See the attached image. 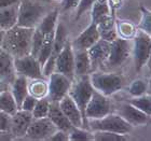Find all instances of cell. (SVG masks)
Here are the masks:
<instances>
[{"instance_id":"cell-31","label":"cell","mask_w":151,"mask_h":141,"mask_svg":"<svg viewBox=\"0 0 151 141\" xmlns=\"http://www.w3.org/2000/svg\"><path fill=\"white\" fill-rule=\"evenodd\" d=\"M50 102L47 97H42L37 99V102L35 104V108L32 111V117L34 119H40V117H45L49 113V108H50Z\"/></svg>"},{"instance_id":"cell-34","label":"cell","mask_w":151,"mask_h":141,"mask_svg":"<svg viewBox=\"0 0 151 141\" xmlns=\"http://www.w3.org/2000/svg\"><path fill=\"white\" fill-rule=\"evenodd\" d=\"M146 92H147V82L142 79L134 80L129 87V93L133 97H137V96L146 94Z\"/></svg>"},{"instance_id":"cell-3","label":"cell","mask_w":151,"mask_h":141,"mask_svg":"<svg viewBox=\"0 0 151 141\" xmlns=\"http://www.w3.org/2000/svg\"><path fill=\"white\" fill-rule=\"evenodd\" d=\"M47 13V10L44 6L32 2L30 0H21L16 25L27 28H36Z\"/></svg>"},{"instance_id":"cell-36","label":"cell","mask_w":151,"mask_h":141,"mask_svg":"<svg viewBox=\"0 0 151 141\" xmlns=\"http://www.w3.org/2000/svg\"><path fill=\"white\" fill-rule=\"evenodd\" d=\"M140 10H142V21H140V24L138 25V28L139 30H142V31H145L150 35V31H151L150 12H149V10H147L144 6H142Z\"/></svg>"},{"instance_id":"cell-39","label":"cell","mask_w":151,"mask_h":141,"mask_svg":"<svg viewBox=\"0 0 151 141\" xmlns=\"http://www.w3.org/2000/svg\"><path fill=\"white\" fill-rule=\"evenodd\" d=\"M11 115L6 112L0 111V132H10Z\"/></svg>"},{"instance_id":"cell-28","label":"cell","mask_w":151,"mask_h":141,"mask_svg":"<svg viewBox=\"0 0 151 141\" xmlns=\"http://www.w3.org/2000/svg\"><path fill=\"white\" fill-rule=\"evenodd\" d=\"M129 104H131L142 112H145L146 114L151 115V100L150 96H148V95L144 94L137 96V97H133L132 99L129 100Z\"/></svg>"},{"instance_id":"cell-16","label":"cell","mask_w":151,"mask_h":141,"mask_svg":"<svg viewBox=\"0 0 151 141\" xmlns=\"http://www.w3.org/2000/svg\"><path fill=\"white\" fill-rule=\"evenodd\" d=\"M99 39H101V36L96 27V24L91 22V24L76 38L75 41L71 43V47L73 51H86Z\"/></svg>"},{"instance_id":"cell-33","label":"cell","mask_w":151,"mask_h":141,"mask_svg":"<svg viewBox=\"0 0 151 141\" xmlns=\"http://www.w3.org/2000/svg\"><path fill=\"white\" fill-rule=\"evenodd\" d=\"M91 9H92V22L94 23L98 19H101V16L106 15V14H111L109 6H108V1L101 2V1H96L95 0Z\"/></svg>"},{"instance_id":"cell-11","label":"cell","mask_w":151,"mask_h":141,"mask_svg":"<svg viewBox=\"0 0 151 141\" xmlns=\"http://www.w3.org/2000/svg\"><path fill=\"white\" fill-rule=\"evenodd\" d=\"M14 69L16 74H21L27 79H43L42 67L38 59L30 54L23 57L14 58Z\"/></svg>"},{"instance_id":"cell-19","label":"cell","mask_w":151,"mask_h":141,"mask_svg":"<svg viewBox=\"0 0 151 141\" xmlns=\"http://www.w3.org/2000/svg\"><path fill=\"white\" fill-rule=\"evenodd\" d=\"M47 117L55 125V127L57 129H60V130L68 132L73 127L71 122H70L69 120H68V117L62 111L58 102H50Z\"/></svg>"},{"instance_id":"cell-5","label":"cell","mask_w":151,"mask_h":141,"mask_svg":"<svg viewBox=\"0 0 151 141\" xmlns=\"http://www.w3.org/2000/svg\"><path fill=\"white\" fill-rule=\"evenodd\" d=\"M88 77L93 88L105 96L116 94L122 87V79L116 73L93 72Z\"/></svg>"},{"instance_id":"cell-10","label":"cell","mask_w":151,"mask_h":141,"mask_svg":"<svg viewBox=\"0 0 151 141\" xmlns=\"http://www.w3.org/2000/svg\"><path fill=\"white\" fill-rule=\"evenodd\" d=\"M111 111V102L108 96L101 94L99 92H93L86 108H85V117L86 120L101 119Z\"/></svg>"},{"instance_id":"cell-7","label":"cell","mask_w":151,"mask_h":141,"mask_svg":"<svg viewBox=\"0 0 151 141\" xmlns=\"http://www.w3.org/2000/svg\"><path fill=\"white\" fill-rule=\"evenodd\" d=\"M132 52V44L127 39L118 37L110 42V50L107 60L104 64L108 68H119L125 63Z\"/></svg>"},{"instance_id":"cell-30","label":"cell","mask_w":151,"mask_h":141,"mask_svg":"<svg viewBox=\"0 0 151 141\" xmlns=\"http://www.w3.org/2000/svg\"><path fill=\"white\" fill-rule=\"evenodd\" d=\"M93 132V140L95 141H125L127 140L126 135L116 134L111 132H104V130H97Z\"/></svg>"},{"instance_id":"cell-12","label":"cell","mask_w":151,"mask_h":141,"mask_svg":"<svg viewBox=\"0 0 151 141\" xmlns=\"http://www.w3.org/2000/svg\"><path fill=\"white\" fill-rule=\"evenodd\" d=\"M54 71L62 73L71 81H75V53L71 47V42L68 40L57 56Z\"/></svg>"},{"instance_id":"cell-42","label":"cell","mask_w":151,"mask_h":141,"mask_svg":"<svg viewBox=\"0 0 151 141\" xmlns=\"http://www.w3.org/2000/svg\"><path fill=\"white\" fill-rule=\"evenodd\" d=\"M80 0H63L62 1V11L66 12L70 10L76 9Z\"/></svg>"},{"instance_id":"cell-47","label":"cell","mask_w":151,"mask_h":141,"mask_svg":"<svg viewBox=\"0 0 151 141\" xmlns=\"http://www.w3.org/2000/svg\"><path fill=\"white\" fill-rule=\"evenodd\" d=\"M1 132H0V135H1Z\"/></svg>"},{"instance_id":"cell-22","label":"cell","mask_w":151,"mask_h":141,"mask_svg":"<svg viewBox=\"0 0 151 141\" xmlns=\"http://www.w3.org/2000/svg\"><path fill=\"white\" fill-rule=\"evenodd\" d=\"M19 4V3H16L0 10V28L6 31L17 24Z\"/></svg>"},{"instance_id":"cell-9","label":"cell","mask_w":151,"mask_h":141,"mask_svg":"<svg viewBox=\"0 0 151 141\" xmlns=\"http://www.w3.org/2000/svg\"><path fill=\"white\" fill-rule=\"evenodd\" d=\"M73 81L58 72H52L47 81V96L51 102H60L69 92Z\"/></svg>"},{"instance_id":"cell-17","label":"cell","mask_w":151,"mask_h":141,"mask_svg":"<svg viewBox=\"0 0 151 141\" xmlns=\"http://www.w3.org/2000/svg\"><path fill=\"white\" fill-rule=\"evenodd\" d=\"M110 50V42L99 39L96 41L91 47H88L86 52L91 60V68H96L98 66H103L107 60L108 54Z\"/></svg>"},{"instance_id":"cell-35","label":"cell","mask_w":151,"mask_h":141,"mask_svg":"<svg viewBox=\"0 0 151 141\" xmlns=\"http://www.w3.org/2000/svg\"><path fill=\"white\" fill-rule=\"evenodd\" d=\"M43 38H44V34L38 27H36L35 30H34V36H32V51H30V55L35 56L36 58H37V55L39 53V51H40Z\"/></svg>"},{"instance_id":"cell-41","label":"cell","mask_w":151,"mask_h":141,"mask_svg":"<svg viewBox=\"0 0 151 141\" xmlns=\"http://www.w3.org/2000/svg\"><path fill=\"white\" fill-rule=\"evenodd\" d=\"M118 37H119V36H118L116 27H113L112 29H110V30H108V31L104 32V34H101V39L108 41V42H112V41L116 40Z\"/></svg>"},{"instance_id":"cell-21","label":"cell","mask_w":151,"mask_h":141,"mask_svg":"<svg viewBox=\"0 0 151 141\" xmlns=\"http://www.w3.org/2000/svg\"><path fill=\"white\" fill-rule=\"evenodd\" d=\"M9 89L19 109L24 98L28 95V79L21 74H16L15 79L9 85Z\"/></svg>"},{"instance_id":"cell-38","label":"cell","mask_w":151,"mask_h":141,"mask_svg":"<svg viewBox=\"0 0 151 141\" xmlns=\"http://www.w3.org/2000/svg\"><path fill=\"white\" fill-rule=\"evenodd\" d=\"M36 102H37V98H35L30 94H28L24 98V100H23L22 104L19 107V109L27 111V112H32V110H34V108H35Z\"/></svg>"},{"instance_id":"cell-25","label":"cell","mask_w":151,"mask_h":141,"mask_svg":"<svg viewBox=\"0 0 151 141\" xmlns=\"http://www.w3.org/2000/svg\"><path fill=\"white\" fill-rule=\"evenodd\" d=\"M28 94L39 99L47 96V81L45 79H32V82H28Z\"/></svg>"},{"instance_id":"cell-43","label":"cell","mask_w":151,"mask_h":141,"mask_svg":"<svg viewBox=\"0 0 151 141\" xmlns=\"http://www.w3.org/2000/svg\"><path fill=\"white\" fill-rule=\"evenodd\" d=\"M122 3V0H108V6H109V9H110L111 14H114V11H116Z\"/></svg>"},{"instance_id":"cell-13","label":"cell","mask_w":151,"mask_h":141,"mask_svg":"<svg viewBox=\"0 0 151 141\" xmlns=\"http://www.w3.org/2000/svg\"><path fill=\"white\" fill-rule=\"evenodd\" d=\"M56 130L57 128L47 116L34 119L24 138L29 140H47Z\"/></svg>"},{"instance_id":"cell-2","label":"cell","mask_w":151,"mask_h":141,"mask_svg":"<svg viewBox=\"0 0 151 141\" xmlns=\"http://www.w3.org/2000/svg\"><path fill=\"white\" fill-rule=\"evenodd\" d=\"M77 78L78 79L76 80V82L73 81L71 83L68 95L75 101V104H77L78 109L81 112L82 120H83V128L88 129V120L85 117V108H86V104L94 92V88L91 84L88 74L77 77Z\"/></svg>"},{"instance_id":"cell-44","label":"cell","mask_w":151,"mask_h":141,"mask_svg":"<svg viewBox=\"0 0 151 141\" xmlns=\"http://www.w3.org/2000/svg\"><path fill=\"white\" fill-rule=\"evenodd\" d=\"M19 1L21 0H0V10L6 8V6L16 4V3H19Z\"/></svg>"},{"instance_id":"cell-32","label":"cell","mask_w":151,"mask_h":141,"mask_svg":"<svg viewBox=\"0 0 151 141\" xmlns=\"http://www.w3.org/2000/svg\"><path fill=\"white\" fill-rule=\"evenodd\" d=\"M95 24H96V27H97L99 36H101V34H104V32L112 29L113 27H116L114 16H113L112 14H106V15L101 16V19H98L97 21L95 22Z\"/></svg>"},{"instance_id":"cell-23","label":"cell","mask_w":151,"mask_h":141,"mask_svg":"<svg viewBox=\"0 0 151 141\" xmlns=\"http://www.w3.org/2000/svg\"><path fill=\"white\" fill-rule=\"evenodd\" d=\"M75 53V77L90 74L92 71L91 60L85 50L73 51Z\"/></svg>"},{"instance_id":"cell-37","label":"cell","mask_w":151,"mask_h":141,"mask_svg":"<svg viewBox=\"0 0 151 141\" xmlns=\"http://www.w3.org/2000/svg\"><path fill=\"white\" fill-rule=\"evenodd\" d=\"M95 0H80L77 6V16H76V19H79L83 14H84L86 11L91 9L93 3H94Z\"/></svg>"},{"instance_id":"cell-6","label":"cell","mask_w":151,"mask_h":141,"mask_svg":"<svg viewBox=\"0 0 151 141\" xmlns=\"http://www.w3.org/2000/svg\"><path fill=\"white\" fill-rule=\"evenodd\" d=\"M134 44L132 47L136 71L139 72L146 66L150 58L151 53V38L150 35L142 30H136L134 36Z\"/></svg>"},{"instance_id":"cell-8","label":"cell","mask_w":151,"mask_h":141,"mask_svg":"<svg viewBox=\"0 0 151 141\" xmlns=\"http://www.w3.org/2000/svg\"><path fill=\"white\" fill-rule=\"evenodd\" d=\"M68 40V31H67L66 27L63 23H58L55 28V32H54V41H53V47H52V51L49 58L47 62L44 63L42 66V73L44 77L49 78V75L54 72V67H55V62L58 56V54L60 53L62 49L64 47L65 43Z\"/></svg>"},{"instance_id":"cell-46","label":"cell","mask_w":151,"mask_h":141,"mask_svg":"<svg viewBox=\"0 0 151 141\" xmlns=\"http://www.w3.org/2000/svg\"><path fill=\"white\" fill-rule=\"evenodd\" d=\"M4 34H6V30H3L2 28H0V47H1V44H2L3 38H4Z\"/></svg>"},{"instance_id":"cell-45","label":"cell","mask_w":151,"mask_h":141,"mask_svg":"<svg viewBox=\"0 0 151 141\" xmlns=\"http://www.w3.org/2000/svg\"><path fill=\"white\" fill-rule=\"evenodd\" d=\"M9 85L6 82L2 81V80H0V93H2L3 91H6V89H8L9 88Z\"/></svg>"},{"instance_id":"cell-26","label":"cell","mask_w":151,"mask_h":141,"mask_svg":"<svg viewBox=\"0 0 151 141\" xmlns=\"http://www.w3.org/2000/svg\"><path fill=\"white\" fill-rule=\"evenodd\" d=\"M19 110L16 102L13 98L10 89H6L2 93H0V111L6 112L10 115H13Z\"/></svg>"},{"instance_id":"cell-27","label":"cell","mask_w":151,"mask_h":141,"mask_svg":"<svg viewBox=\"0 0 151 141\" xmlns=\"http://www.w3.org/2000/svg\"><path fill=\"white\" fill-rule=\"evenodd\" d=\"M116 29L118 32V36L123 39H127L129 40L131 38H133L136 34V27L133 25L131 22L127 21H120V22L116 23Z\"/></svg>"},{"instance_id":"cell-40","label":"cell","mask_w":151,"mask_h":141,"mask_svg":"<svg viewBox=\"0 0 151 141\" xmlns=\"http://www.w3.org/2000/svg\"><path fill=\"white\" fill-rule=\"evenodd\" d=\"M47 140L49 141H67V140H69V138H68V132L57 129L56 132H54L53 135L51 136Z\"/></svg>"},{"instance_id":"cell-15","label":"cell","mask_w":151,"mask_h":141,"mask_svg":"<svg viewBox=\"0 0 151 141\" xmlns=\"http://www.w3.org/2000/svg\"><path fill=\"white\" fill-rule=\"evenodd\" d=\"M118 114L124 121L129 123L132 127L133 126L146 125L149 121V117H150V115L146 114L145 112L140 111L139 109L135 108L129 102L120 104L119 108H118Z\"/></svg>"},{"instance_id":"cell-20","label":"cell","mask_w":151,"mask_h":141,"mask_svg":"<svg viewBox=\"0 0 151 141\" xmlns=\"http://www.w3.org/2000/svg\"><path fill=\"white\" fill-rule=\"evenodd\" d=\"M15 77L14 58L2 47H0V80L11 84Z\"/></svg>"},{"instance_id":"cell-14","label":"cell","mask_w":151,"mask_h":141,"mask_svg":"<svg viewBox=\"0 0 151 141\" xmlns=\"http://www.w3.org/2000/svg\"><path fill=\"white\" fill-rule=\"evenodd\" d=\"M32 120L34 117L32 112H27L21 109H19L13 115H11L10 132L12 134L13 138H24Z\"/></svg>"},{"instance_id":"cell-4","label":"cell","mask_w":151,"mask_h":141,"mask_svg":"<svg viewBox=\"0 0 151 141\" xmlns=\"http://www.w3.org/2000/svg\"><path fill=\"white\" fill-rule=\"evenodd\" d=\"M88 126L91 132L104 130L122 135H127L132 130V126L124 121L118 113H108L107 115H105L101 119L88 120Z\"/></svg>"},{"instance_id":"cell-24","label":"cell","mask_w":151,"mask_h":141,"mask_svg":"<svg viewBox=\"0 0 151 141\" xmlns=\"http://www.w3.org/2000/svg\"><path fill=\"white\" fill-rule=\"evenodd\" d=\"M54 32H55V29L44 35L43 41H42V44H41V47H40V51H39V53H38V55H37V59H38V62H39V64L41 65V67L43 66L44 63L47 62V59L49 58V56H50L51 51H52V47H53Z\"/></svg>"},{"instance_id":"cell-1","label":"cell","mask_w":151,"mask_h":141,"mask_svg":"<svg viewBox=\"0 0 151 141\" xmlns=\"http://www.w3.org/2000/svg\"><path fill=\"white\" fill-rule=\"evenodd\" d=\"M35 28H27L15 25L4 34L1 47L13 58H19L30 54L32 36Z\"/></svg>"},{"instance_id":"cell-18","label":"cell","mask_w":151,"mask_h":141,"mask_svg":"<svg viewBox=\"0 0 151 141\" xmlns=\"http://www.w3.org/2000/svg\"><path fill=\"white\" fill-rule=\"evenodd\" d=\"M58 104H60L64 114L68 117V120L75 127H83V120H82L81 112L69 95L67 94L63 99H60Z\"/></svg>"},{"instance_id":"cell-29","label":"cell","mask_w":151,"mask_h":141,"mask_svg":"<svg viewBox=\"0 0 151 141\" xmlns=\"http://www.w3.org/2000/svg\"><path fill=\"white\" fill-rule=\"evenodd\" d=\"M68 138L71 141H91L93 140V132L83 127H75L68 132Z\"/></svg>"}]
</instances>
